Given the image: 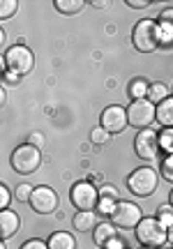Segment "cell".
<instances>
[{"label":"cell","mask_w":173,"mask_h":249,"mask_svg":"<svg viewBox=\"0 0 173 249\" xmlns=\"http://www.w3.org/2000/svg\"><path fill=\"white\" fill-rule=\"evenodd\" d=\"M134 235L141 247H157L162 249L169 242V229L157 217H143L141 224L134 229Z\"/></svg>","instance_id":"6da1fadb"},{"label":"cell","mask_w":173,"mask_h":249,"mask_svg":"<svg viewBox=\"0 0 173 249\" xmlns=\"http://www.w3.org/2000/svg\"><path fill=\"white\" fill-rule=\"evenodd\" d=\"M132 44L141 53H153L162 46V37H159V26L153 18H143L138 21L134 30H132Z\"/></svg>","instance_id":"7a4b0ae2"},{"label":"cell","mask_w":173,"mask_h":249,"mask_svg":"<svg viewBox=\"0 0 173 249\" xmlns=\"http://www.w3.org/2000/svg\"><path fill=\"white\" fill-rule=\"evenodd\" d=\"M9 166L17 171V173H21V176H30V173L39 171V166H42V152L35 145L23 143V145H18L17 150L12 152Z\"/></svg>","instance_id":"3957f363"},{"label":"cell","mask_w":173,"mask_h":249,"mask_svg":"<svg viewBox=\"0 0 173 249\" xmlns=\"http://www.w3.org/2000/svg\"><path fill=\"white\" fill-rule=\"evenodd\" d=\"M159 185V176L153 166H138L129 173L127 178V189L138 198H146L157 189Z\"/></svg>","instance_id":"277c9868"},{"label":"cell","mask_w":173,"mask_h":249,"mask_svg":"<svg viewBox=\"0 0 173 249\" xmlns=\"http://www.w3.org/2000/svg\"><path fill=\"white\" fill-rule=\"evenodd\" d=\"M33 67H35V55L21 42L17 46H9L7 51H5V70L7 71H14V74H18L23 79L26 74L33 71Z\"/></svg>","instance_id":"5b68a950"},{"label":"cell","mask_w":173,"mask_h":249,"mask_svg":"<svg viewBox=\"0 0 173 249\" xmlns=\"http://www.w3.org/2000/svg\"><path fill=\"white\" fill-rule=\"evenodd\" d=\"M127 118L129 124L143 132V129H153V123L157 120V107L148 99H137L127 107Z\"/></svg>","instance_id":"8992f818"},{"label":"cell","mask_w":173,"mask_h":249,"mask_svg":"<svg viewBox=\"0 0 173 249\" xmlns=\"http://www.w3.org/2000/svg\"><path fill=\"white\" fill-rule=\"evenodd\" d=\"M69 201L76 210H81V213H90L97 208L100 203V189L88 182V180H81V182H76L72 187V192H69Z\"/></svg>","instance_id":"52a82bcc"},{"label":"cell","mask_w":173,"mask_h":249,"mask_svg":"<svg viewBox=\"0 0 173 249\" xmlns=\"http://www.w3.org/2000/svg\"><path fill=\"white\" fill-rule=\"evenodd\" d=\"M141 219H143V213L132 201H118L116 210L111 214V222L116 224L118 229H137L138 224H141Z\"/></svg>","instance_id":"ba28073f"},{"label":"cell","mask_w":173,"mask_h":249,"mask_svg":"<svg viewBox=\"0 0 173 249\" xmlns=\"http://www.w3.org/2000/svg\"><path fill=\"white\" fill-rule=\"evenodd\" d=\"M134 152H137L141 160L146 161H153L159 157V134L153 132V129H143V132L137 134V139H134Z\"/></svg>","instance_id":"9c48e42d"},{"label":"cell","mask_w":173,"mask_h":249,"mask_svg":"<svg viewBox=\"0 0 173 249\" xmlns=\"http://www.w3.org/2000/svg\"><path fill=\"white\" fill-rule=\"evenodd\" d=\"M129 124L127 118V108L120 107V104H113V107H106L100 116V127H104L109 134H120L125 132Z\"/></svg>","instance_id":"30bf717a"},{"label":"cell","mask_w":173,"mask_h":249,"mask_svg":"<svg viewBox=\"0 0 173 249\" xmlns=\"http://www.w3.org/2000/svg\"><path fill=\"white\" fill-rule=\"evenodd\" d=\"M30 208L35 210L37 214H51L58 210V194H55L51 187H44V185H39L33 189V196H30Z\"/></svg>","instance_id":"8fae6325"},{"label":"cell","mask_w":173,"mask_h":249,"mask_svg":"<svg viewBox=\"0 0 173 249\" xmlns=\"http://www.w3.org/2000/svg\"><path fill=\"white\" fill-rule=\"evenodd\" d=\"M18 226H21L18 213H14L12 208L0 210V235H2V240H9V238L18 231Z\"/></svg>","instance_id":"7c38bea8"},{"label":"cell","mask_w":173,"mask_h":249,"mask_svg":"<svg viewBox=\"0 0 173 249\" xmlns=\"http://www.w3.org/2000/svg\"><path fill=\"white\" fill-rule=\"evenodd\" d=\"M116 229H118V226L113 222H100L97 229H95V235H92V238H95V245H97V247H104L106 242H111L113 238H118V231H116Z\"/></svg>","instance_id":"4fadbf2b"},{"label":"cell","mask_w":173,"mask_h":249,"mask_svg":"<svg viewBox=\"0 0 173 249\" xmlns=\"http://www.w3.org/2000/svg\"><path fill=\"white\" fill-rule=\"evenodd\" d=\"M49 249H76V240L72 233L67 231H55L49 240H46Z\"/></svg>","instance_id":"5bb4252c"},{"label":"cell","mask_w":173,"mask_h":249,"mask_svg":"<svg viewBox=\"0 0 173 249\" xmlns=\"http://www.w3.org/2000/svg\"><path fill=\"white\" fill-rule=\"evenodd\" d=\"M72 224H74V229L76 231H95L97 229V213H79L74 214V219H72Z\"/></svg>","instance_id":"9a60e30c"},{"label":"cell","mask_w":173,"mask_h":249,"mask_svg":"<svg viewBox=\"0 0 173 249\" xmlns=\"http://www.w3.org/2000/svg\"><path fill=\"white\" fill-rule=\"evenodd\" d=\"M157 123L162 127H171L173 129V97L164 99L162 104H157Z\"/></svg>","instance_id":"2e32d148"},{"label":"cell","mask_w":173,"mask_h":249,"mask_svg":"<svg viewBox=\"0 0 173 249\" xmlns=\"http://www.w3.org/2000/svg\"><path fill=\"white\" fill-rule=\"evenodd\" d=\"M171 95H169V88H166V83H162V81H155V83H150V88H148V102H153V104H162L164 99H169Z\"/></svg>","instance_id":"e0dca14e"},{"label":"cell","mask_w":173,"mask_h":249,"mask_svg":"<svg viewBox=\"0 0 173 249\" xmlns=\"http://www.w3.org/2000/svg\"><path fill=\"white\" fill-rule=\"evenodd\" d=\"M148 88H150V83L146 79H132V83L127 86V95L132 102H137V99H146L148 97Z\"/></svg>","instance_id":"ac0fdd59"},{"label":"cell","mask_w":173,"mask_h":249,"mask_svg":"<svg viewBox=\"0 0 173 249\" xmlns=\"http://www.w3.org/2000/svg\"><path fill=\"white\" fill-rule=\"evenodd\" d=\"M86 5V0H53V7L63 14H79Z\"/></svg>","instance_id":"d6986e66"},{"label":"cell","mask_w":173,"mask_h":249,"mask_svg":"<svg viewBox=\"0 0 173 249\" xmlns=\"http://www.w3.org/2000/svg\"><path fill=\"white\" fill-rule=\"evenodd\" d=\"M116 205H118V201H116V198L100 196V203H97V208H95V213L102 214V217H111V214H113V210H116Z\"/></svg>","instance_id":"ffe728a7"},{"label":"cell","mask_w":173,"mask_h":249,"mask_svg":"<svg viewBox=\"0 0 173 249\" xmlns=\"http://www.w3.org/2000/svg\"><path fill=\"white\" fill-rule=\"evenodd\" d=\"M159 148L164 155H173V129L171 127H164L159 132Z\"/></svg>","instance_id":"44dd1931"},{"label":"cell","mask_w":173,"mask_h":249,"mask_svg":"<svg viewBox=\"0 0 173 249\" xmlns=\"http://www.w3.org/2000/svg\"><path fill=\"white\" fill-rule=\"evenodd\" d=\"M157 219L164 224L166 229H171L173 226V205L171 203H164L157 208Z\"/></svg>","instance_id":"7402d4cb"},{"label":"cell","mask_w":173,"mask_h":249,"mask_svg":"<svg viewBox=\"0 0 173 249\" xmlns=\"http://www.w3.org/2000/svg\"><path fill=\"white\" fill-rule=\"evenodd\" d=\"M17 9H18L17 0H2V2H0V18H2V21L12 18L17 14Z\"/></svg>","instance_id":"603a6c76"},{"label":"cell","mask_w":173,"mask_h":249,"mask_svg":"<svg viewBox=\"0 0 173 249\" xmlns=\"http://www.w3.org/2000/svg\"><path fill=\"white\" fill-rule=\"evenodd\" d=\"M157 26H159V37H162V44H164V46H173V26H169V23H159V21H157Z\"/></svg>","instance_id":"cb8c5ba5"},{"label":"cell","mask_w":173,"mask_h":249,"mask_svg":"<svg viewBox=\"0 0 173 249\" xmlns=\"http://www.w3.org/2000/svg\"><path fill=\"white\" fill-rule=\"evenodd\" d=\"M111 139V134L104 129V127H95L92 129V134H90V141L95 143V145H104V143Z\"/></svg>","instance_id":"d4e9b609"},{"label":"cell","mask_w":173,"mask_h":249,"mask_svg":"<svg viewBox=\"0 0 173 249\" xmlns=\"http://www.w3.org/2000/svg\"><path fill=\"white\" fill-rule=\"evenodd\" d=\"M33 189H35V187H30V185H26V182H23V185L17 187L14 196H17L21 203H28V201H30V196H33Z\"/></svg>","instance_id":"484cf974"},{"label":"cell","mask_w":173,"mask_h":249,"mask_svg":"<svg viewBox=\"0 0 173 249\" xmlns=\"http://www.w3.org/2000/svg\"><path fill=\"white\" fill-rule=\"evenodd\" d=\"M162 176L169 182H173V155H166L164 160H162Z\"/></svg>","instance_id":"4316f807"},{"label":"cell","mask_w":173,"mask_h":249,"mask_svg":"<svg viewBox=\"0 0 173 249\" xmlns=\"http://www.w3.org/2000/svg\"><path fill=\"white\" fill-rule=\"evenodd\" d=\"M9 201H12V192L7 185H0V210H7Z\"/></svg>","instance_id":"83f0119b"},{"label":"cell","mask_w":173,"mask_h":249,"mask_svg":"<svg viewBox=\"0 0 173 249\" xmlns=\"http://www.w3.org/2000/svg\"><path fill=\"white\" fill-rule=\"evenodd\" d=\"M102 249H129V247H127V242H125V240H122V238L118 235V238H113L111 242H106V245H104Z\"/></svg>","instance_id":"f1b7e54d"},{"label":"cell","mask_w":173,"mask_h":249,"mask_svg":"<svg viewBox=\"0 0 173 249\" xmlns=\"http://www.w3.org/2000/svg\"><path fill=\"white\" fill-rule=\"evenodd\" d=\"M159 23H169V26H173V7H164L162 9V14H159V18H157Z\"/></svg>","instance_id":"f546056e"},{"label":"cell","mask_w":173,"mask_h":249,"mask_svg":"<svg viewBox=\"0 0 173 249\" xmlns=\"http://www.w3.org/2000/svg\"><path fill=\"white\" fill-rule=\"evenodd\" d=\"M2 81H5L7 86H17L18 81H21V76H18V74H14V71L2 70Z\"/></svg>","instance_id":"4dcf8cb0"},{"label":"cell","mask_w":173,"mask_h":249,"mask_svg":"<svg viewBox=\"0 0 173 249\" xmlns=\"http://www.w3.org/2000/svg\"><path fill=\"white\" fill-rule=\"evenodd\" d=\"M28 143H30V145H35V148H42V143H44V134L33 132L30 136H28Z\"/></svg>","instance_id":"1f68e13d"},{"label":"cell","mask_w":173,"mask_h":249,"mask_svg":"<svg viewBox=\"0 0 173 249\" xmlns=\"http://www.w3.org/2000/svg\"><path fill=\"white\" fill-rule=\"evenodd\" d=\"M21 249H49V245L44 240H28L21 245Z\"/></svg>","instance_id":"d6a6232c"},{"label":"cell","mask_w":173,"mask_h":249,"mask_svg":"<svg viewBox=\"0 0 173 249\" xmlns=\"http://www.w3.org/2000/svg\"><path fill=\"white\" fill-rule=\"evenodd\" d=\"M100 196H106V198H118V192H116V187L104 185V187H100Z\"/></svg>","instance_id":"836d02e7"},{"label":"cell","mask_w":173,"mask_h":249,"mask_svg":"<svg viewBox=\"0 0 173 249\" xmlns=\"http://www.w3.org/2000/svg\"><path fill=\"white\" fill-rule=\"evenodd\" d=\"M125 5L132 7V9H143V7L150 5V0H125Z\"/></svg>","instance_id":"e575fe53"},{"label":"cell","mask_w":173,"mask_h":249,"mask_svg":"<svg viewBox=\"0 0 173 249\" xmlns=\"http://www.w3.org/2000/svg\"><path fill=\"white\" fill-rule=\"evenodd\" d=\"M90 5H92V7H109L111 2H109V0H92Z\"/></svg>","instance_id":"d590c367"},{"label":"cell","mask_w":173,"mask_h":249,"mask_svg":"<svg viewBox=\"0 0 173 249\" xmlns=\"http://www.w3.org/2000/svg\"><path fill=\"white\" fill-rule=\"evenodd\" d=\"M166 245H171V247H173V226L169 229V242H166Z\"/></svg>","instance_id":"8d00e7d4"},{"label":"cell","mask_w":173,"mask_h":249,"mask_svg":"<svg viewBox=\"0 0 173 249\" xmlns=\"http://www.w3.org/2000/svg\"><path fill=\"white\" fill-rule=\"evenodd\" d=\"M169 203L173 205V189H171V196H169Z\"/></svg>","instance_id":"74e56055"},{"label":"cell","mask_w":173,"mask_h":249,"mask_svg":"<svg viewBox=\"0 0 173 249\" xmlns=\"http://www.w3.org/2000/svg\"><path fill=\"white\" fill-rule=\"evenodd\" d=\"M162 249H173V247H171V245H166V247H162Z\"/></svg>","instance_id":"f35d334b"},{"label":"cell","mask_w":173,"mask_h":249,"mask_svg":"<svg viewBox=\"0 0 173 249\" xmlns=\"http://www.w3.org/2000/svg\"><path fill=\"white\" fill-rule=\"evenodd\" d=\"M143 249H157V247H143Z\"/></svg>","instance_id":"ab89813d"}]
</instances>
